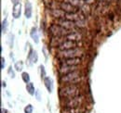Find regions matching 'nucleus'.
I'll return each mask as SVG.
<instances>
[{"instance_id":"obj_23","label":"nucleus","mask_w":121,"mask_h":113,"mask_svg":"<svg viewBox=\"0 0 121 113\" xmlns=\"http://www.w3.org/2000/svg\"><path fill=\"white\" fill-rule=\"evenodd\" d=\"M22 68H23V63H22V61H18V62H16L15 63V69L17 71H21L22 70Z\"/></svg>"},{"instance_id":"obj_24","label":"nucleus","mask_w":121,"mask_h":113,"mask_svg":"<svg viewBox=\"0 0 121 113\" xmlns=\"http://www.w3.org/2000/svg\"><path fill=\"white\" fill-rule=\"evenodd\" d=\"M7 27H8V21H7V19H5L2 22V25H1V31H2V33L6 32H7Z\"/></svg>"},{"instance_id":"obj_30","label":"nucleus","mask_w":121,"mask_h":113,"mask_svg":"<svg viewBox=\"0 0 121 113\" xmlns=\"http://www.w3.org/2000/svg\"><path fill=\"white\" fill-rule=\"evenodd\" d=\"M52 1H53V0H43V2H44V4H45L46 7H47V6H48Z\"/></svg>"},{"instance_id":"obj_15","label":"nucleus","mask_w":121,"mask_h":113,"mask_svg":"<svg viewBox=\"0 0 121 113\" xmlns=\"http://www.w3.org/2000/svg\"><path fill=\"white\" fill-rule=\"evenodd\" d=\"M21 14H22V4H21V2H19L13 6L12 16L14 19H19L21 17Z\"/></svg>"},{"instance_id":"obj_2","label":"nucleus","mask_w":121,"mask_h":113,"mask_svg":"<svg viewBox=\"0 0 121 113\" xmlns=\"http://www.w3.org/2000/svg\"><path fill=\"white\" fill-rule=\"evenodd\" d=\"M86 102V97L85 95L81 94L77 97H72V98H63L60 99V106L62 108L66 109H75V108H80L84 107L83 105Z\"/></svg>"},{"instance_id":"obj_18","label":"nucleus","mask_w":121,"mask_h":113,"mask_svg":"<svg viewBox=\"0 0 121 113\" xmlns=\"http://www.w3.org/2000/svg\"><path fill=\"white\" fill-rule=\"evenodd\" d=\"M44 80V85H45L47 90L51 93L52 92V89H53V82H52V79L49 78V77H46L43 79Z\"/></svg>"},{"instance_id":"obj_21","label":"nucleus","mask_w":121,"mask_h":113,"mask_svg":"<svg viewBox=\"0 0 121 113\" xmlns=\"http://www.w3.org/2000/svg\"><path fill=\"white\" fill-rule=\"evenodd\" d=\"M26 90H27V92H28V94L31 95V96H34V95H35V86L33 85V83H28V84H26Z\"/></svg>"},{"instance_id":"obj_7","label":"nucleus","mask_w":121,"mask_h":113,"mask_svg":"<svg viewBox=\"0 0 121 113\" xmlns=\"http://www.w3.org/2000/svg\"><path fill=\"white\" fill-rule=\"evenodd\" d=\"M76 47H82V41L75 42V41L66 40L62 43L57 49L58 50H68V49H73V48H76Z\"/></svg>"},{"instance_id":"obj_32","label":"nucleus","mask_w":121,"mask_h":113,"mask_svg":"<svg viewBox=\"0 0 121 113\" xmlns=\"http://www.w3.org/2000/svg\"><path fill=\"white\" fill-rule=\"evenodd\" d=\"M103 1L105 3L106 5H109V4L111 3V1H112V0H103Z\"/></svg>"},{"instance_id":"obj_6","label":"nucleus","mask_w":121,"mask_h":113,"mask_svg":"<svg viewBox=\"0 0 121 113\" xmlns=\"http://www.w3.org/2000/svg\"><path fill=\"white\" fill-rule=\"evenodd\" d=\"M54 23L60 25V26L63 27L64 29H66V30H69V31H80V29L77 28L76 26V22L75 21H72V20H66V19L55 20Z\"/></svg>"},{"instance_id":"obj_20","label":"nucleus","mask_w":121,"mask_h":113,"mask_svg":"<svg viewBox=\"0 0 121 113\" xmlns=\"http://www.w3.org/2000/svg\"><path fill=\"white\" fill-rule=\"evenodd\" d=\"M37 58H38V56H37L36 52L34 51V50L31 48L30 52H29V54H28V60L31 61L32 63H35V62L37 61Z\"/></svg>"},{"instance_id":"obj_28","label":"nucleus","mask_w":121,"mask_h":113,"mask_svg":"<svg viewBox=\"0 0 121 113\" xmlns=\"http://www.w3.org/2000/svg\"><path fill=\"white\" fill-rule=\"evenodd\" d=\"M5 61H6L5 58L4 57H1V70H4V68H5V64H6Z\"/></svg>"},{"instance_id":"obj_11","label":"nucleus","mask_w":121,"mask_h":113,"mask_svg":"<svg viewBox=\"0 0 121 113\" xmlns=\"http://www.w3.org/2000/svg\"><path fill=\"white\" fill-rule=\"evenodd\" d=\"M66 41V38L63 36H51L49 40V45L52 47H59L62 43Z\"/></svg>"},{"instance_id":"obj_27","label":"nucleus","mask_w":121,"mask_h":113,"mask_svg":"<svg viewBox=\"0 0 121 113\" xmlns=\"http://www.w3.org/2000/svg\"><path fill=\"white\" fill-rule=\"evenodd\" d=\"M83 1H84V3H85V4H87V5H90V6L93 5L94 3H96V2H97L96 0H83Z\"/></svg>"},{"instance_id":"obj_1","label":"nucleus","mask_w":121,"mask_h":113,"mask_svg":"<svg viewBox=\"0 0 121 113\" xmlns=\"http://www.w3.org/2000/svg\"><path fill=\"white\" fill-rule=\"evenodd\" d=\"M82 94L81 84L76 85H63L59 88V97L60 99L72 98Z\"/></svg>"},{"instance_id":"obj_34","label":"nucleus","mask_w":121,"mask_h":113,"mask_svg":"<svg viewBox=\"0 0 121 113\" xmlns=\"http://www.w3.org/2000/svg\"><path fill=\"white\" fill-rule=\"evenodd\" d=\"M54 1H56V2H58V3H62V2H64V0H54Z\"/></svg>"},{"instance_id":"obj_29","label":"nucleus","mask_w":121,"mask_h":113,"mask_svg":"<svg viewBox=\"0 0 121 113\" xmlns=\"http://www.w3.org/2000/svg\"><path fill=\"white\" fill-rule=\"evenodd\" d=\"M11 70H12V67H9V73L11 75V77L12 78H14L15 77V74H14V72H13V71H12V72H11Z\"/></svg>"},{"instance_id":"obj_16","label":"nucleus","mask_w":121,"mask_h":113,"mask_svg":"<svg viewBox=\"0 0 121 113\" xmlns=\"http://www.w3.org/2000/svg\"><path fill=\"white\" fill-rule=\"evenodd\" d=\"M79 11L82 13V14L84 15V16H90L91 14V11H92V9H91V7L90 5H87V4H84L80 8H79Z\"/></svg>"},{"instance_id":"obj_31","label":"nucleus","mask_w":121,"mask_h":113,"mask_svg":"<svg viewBox=\"0 0 121 113\" xmlns=\"http://www.w3.org/2000/svg\"><path fill=\"white\" fill-rule=\"evenodd\" d=\"M35 94H36V97H37V100L39 101V100H40V96H39V92H38V91H36V92H35Z\"/></svg>"},{"instance_id":"obj_14","label":"nucleus","mask_w":121,"mask_h":113,"mask_svg":"<svg viewBox=\"0 0 121 113\" xmlns=\"http://www.w3.org/2000/svg\"><path fill=\"white\" fill-rule=\"evenodd\" d=\"M87 109L84 107L80 108H75V109H66V108H61V113H85Z\"/></svg>"},{"instance_id":"obj_25","label":"nucleus","mask_w":121,"mask_h":113,"mask_svg":"<svg viewBox=\"0 0 121 113\" xmlns=\"http://www.w3.org/2000/svg\"><path fill=\"white\" fill-rule=\"evenodd\" d=\"M33 111H34V108H33V106L31 104L27 105L24 108V113H33Z\"/></svg>"},{"instance_id":"obj_19","label":"nucleus","mask_w":121,"mask_h":113,"mask_svg":"<svg viewBox=\"0 0 121 113\" xmlns=\"http://www.w3.org/2000/svg\"><path fill=\"white\" fill-rule=\"evenodd\" d=\"M30 35L32 37V39L35 41V44H38L39 42V36H38V32H37V28L36 27H33L31 29Z\"/></svg>"},{"instance_id":"obj_5","label":"nucleus","mask_w":121,"mask_h":113,"mask_svg":"<svg viewBox=\"0 0 121 113\" xmlns=\"http://www.w3.org/2000/svg\"><path fill=\"white\" fill-rule=\"evenodd\" d=\"M79 32V31H69V30H66V29H64L63 27H61L56 23H52L48 28V33L50 34V36H63V37H65L68 34H70L71 32Z\"/></svg>"},{"instance_id":"obj_4","label":"nucleus","mask_w":121,"mask_h":113,"mask_svg":"<svg viewBox=\"0 0 121 113\" xmlns=\"http://www.w3.org/2000/svg\"><path fill=\"white\" fill-rule=\"evenodd\" d=\"M84 56V49L82 47H76L68 50H58L56 57L59 59L62 58H73V57H82Z\"/></svg>"},{"instance_id":"obj_13","label":"nucleus","mask_w":121,"mask_h":113,"mask_svg":"<svg viewBox=\"0 0 121 113\" xmlns=\"http://www.w3.org/2000/svg\"><path fill=\"white\" fill-rule=\"evenodd\" d=\"M49 14L55 20H59V19H64V16L66 13L60 8H56V9H49Z\"/></svg>"},{"instance_id":"obj_9","label":"nucleus","mask_w":121,"mask_h":113,"mask_svg":"<svg viewBox=\"0 0 121 113\" xmlns=\"http://www.w3.org/2000/svg\"><path fill=\"white\" fill-rule=\"evenodd\" d=\"M82 63L81 57H73V58H62L60 59L59 65H69V66H77Z\"/></svg>"},{"instance_id":"obj_17","label":"nucleus","mask_w":121,"mask_h":113,"mask_svg":"<svg viewBox=\"0 0 121 113\" xmlns=\"http://www.w3.org/2000/svg\"><path fill=\"white\" fill-rule=\"evenodd\" d=\"M32 13H33V7L32 4L27 0L25 3V11H24V15L27 19H30L32 17Z\"/></svg>"},{"instance_id":"obj_26","label":"nucleus","mask_w":121,"mask_h":113,"mask_svg":"<svg viewBox=\"0 0 121 113\" xmlns=\"http://www.w3.org/2000/svg\"><path fill=\"white\" fill-rule=\"evenodd\" d=\"M40 70H41V78H46V71H45V68L43 65L40 66Z\"/></svg>"},{"instance_id":"obj_33","label":"nucleus","mask_w":121,"mask_h":113,"mask_svg":"<svg viewBox=\"0 0 121 113\" xmlns=\"http://www.w3.org/2000/svg\"><path fill=\"white\" fill-rule=\"evenodd\" d=\"M11 1H12V3H13L14 5H15V4H17V3H19V2H20L19 0H11Z\"/></svg>"},{"instance_id":"obj_3","label":"nucleus","mask_w":121,"mask_h":113,"mask_svg":"<svg viewBox=\"0 0 121 113\" xmlns=\"http://www.w3.org/2000/svg\"><path fill=\"white\" fill-rule=\"evenodd\" d=\"M82 81H83V76H82L81 71H76L71 72V73H68L66 75H62L59 79V82L61 85L81 84Z\"/></svg>"},{"instance_id":"obj_12","label":"nucleus","mask_w":121,"mask_h":113,"mask_svg":"<svg viewBox=\"0 0 121 113\" xmlns=\"http://www.w3.org/2000/svg\"><path fill=\"white\" fill-rule=\"evenodd\" d=\"M66 40H70V41H75V42H81L83 40V34L81 33V32H71L70 34H68L67 36H65Z\"/></svg>"},{"instance_id":"obj_8","label":"nucleus","mask_w":121,"mask_h":113,"mask_svg":"<svg viewBox=\"0 0 121 113\" xmlns=\"http://www.w3.org/2000/svg\"><path fill=\"white\" fill-rule=\"evenodd\" d=\"M76 71H80V67L79 65L77 66H69V65H59L58 68V72L60 76L62 75H66L68 73L74 72Z\"/></svg>"},{"instance_id":"obj_10","label":"nucleus","mask_w":121,"mask_h":113,"mask_svg":"<svg viewBox=\"0 0 121 113\" xmlns=\"http://www.w3.org/2000/svg\"><path fill=\"white\" fill-rule=\"evenodd\" d=\"M60 8L62 9L65 13H76L77 11H79V8L74 7L70 3H66V2L60 3Z\"/></svg>"},{"instance_id":"obj_22","label":"nucleus","mask_w":121,"mask_h":113,"mask_svg":"<svg viewBox=\"0 0 121 113\" xmlns=\"http://www.w3.org/2000/svg\"><path fill=\"white\" fill-rule=\"evenodd\" d=\"M22 81L24 83H26V84L30 83V76L27 72H22Z\"/></svg>"}]
</instances>
